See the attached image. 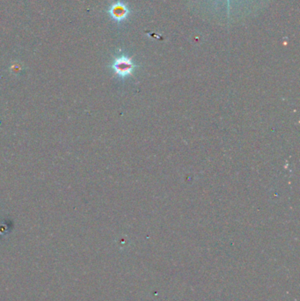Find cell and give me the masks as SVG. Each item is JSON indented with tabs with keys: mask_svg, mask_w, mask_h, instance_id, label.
<instances>
[{
	"mask_svg": "<svg viewBox=\"0 0 300 301\" xmlns=\"http://www.w3.org/2000/svg\"><path fill=\"white\" fill-rule=\"evenodd\" d=\"M111 67L115 71V75L119 77L125 78L132 74L137 65L132 62L131 58L126 56H121L115 58Z\"/></svg>",
	"mask_w": 300,
	"mask_h": 301,
	"instance_id": "6da1fadb",
	"label": "cell"
},
{
	"mask_svg": "<svg viewBox=\"0 0 300 301\" xmlns=\"http://www.w3.org/2000/svg\"><path fill=\"white\" fill-rule=\"evenodd\" d=\"M129 13H130V10L128 7L120 1L113 4L109 9V14L112 17V19H115V21H118V22L127 19Z\"/></svg>",
	"mask_w": 300,
	"mask_h": 301,
	"instance_id": "7a4b0ae2",
	"label": "cell"
},
{
	"mask_svg": "<svg viewBox=\"0 0 300 301\" xmlns=\"http://www.w3.org/2000/svg\"><path fill=\"white\" fill-rule=\"evenodd\" d=\"M228 1H229V0H228Z\"/></svg>",
	"mask_w": 300,
	"mask_h": 301,
	"instance_id": "3957f363",
	"label": "cell"
}]
</instances>
